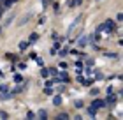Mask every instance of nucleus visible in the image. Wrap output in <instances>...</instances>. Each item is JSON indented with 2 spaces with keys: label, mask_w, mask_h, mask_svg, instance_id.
I'll return each instance as SVG.
<instances>
[{
  "label": "nucleus",
  "mask_w": 123,
  "mask_h": 120,
  "mask_svg": "<svg viewBox=\"0 0 123 120\" xmlns=\"http://www.w3.org/2000/svg\"><path fill=\"white\" fill-rule=\"evenodd\" d=\"M12 2H16V0H12Z\"/></svg>",
  "instance_id": "obj_33"
},
{
  "label": "nucleus",
  "mask_w": 123,
  "mask_h": 120,
  "mask_svg": "<svg viewBox=\"0 0 123 120\" xmlns=\"http://www.w3.org/2000/svg\"><path fill=\"white\" fill-rule=\"evenodd\" d=\"M0 79H2V76H0Z\"/></svg>",
  "instance_id": "obj_35"
},
{
  "label": "nucleus",
  "mask_w": 123,
  "mask_h": 120,
  "mask_svg": "<svg viewBox=\"0 0 123 120\" xmlns=\"http://www.w3.org/2000/svg\"><path fill=\"white\" fill-rule=\"evenodd\" d=\"M0 34H2V26H0Z\"/></svg>",
  "instance_id": "obj_31"
},
{
  "label": "nucleus",
  "mask_w": 123,
  "mask_h": 120,
  "mask_svg": "<svg viewBox=\"0 0 123 120\" xmlns=\"http://www.w3.org/2000/svg\"><path fill=\"white\" fill-rule=\"evenodd\" d=\"M58 51H60V44L54 42V44H53V48H51V55H54V53H58Z\"/></svg>",
  "instance_id": "obj_11"
},
{
  "label": "nucleus",
  "mask_w": 123,
  "mask_h": 120,
  "mask_svg": "<svg viewBox=\"0 0 123 120\" xmlns=\"http://www.w3.org/2000/svg\"><path fill=\"white\" fill-rule=\"evenodd\" d=\"M44 94H46V95H53V88L51 87H46V88H44Z\"/></svg>",
  "instance_id": "obj_15"
},
{
  "label": "nucleus",
  "mask_w": 123,
  "mask_h": 120,
  "mask_svg": "<svg viewBox=\"0 0 123 120\" xmlns=\"http://www.w3.org/2000/svg\"><path fill=\"white\" fill-rule=\"evenodd\" d=\"M60 67L62 69H67V62H60Z\"/></svg>",
  "instance_id": "obj_29"
},
{
  "label": "nucleus",
  "mask_w": 123,
  "mask_h": 120,
  "mask_svg": "<svg viewBox=\"0 0 123 120\" xmlns=\"http://www.w3.org/2000/svg\"><path fill=\"white\" fill-rule=\"evenodd\" d=\"M86 65H88V67H92V65H93V60L88 58V60H86Z\"/></svg>",
  "instance_id": "obj_27"
},
{
  "label": "nucleus",
  "mask_w": 123,
  "mask_h": 120,
  "mask_svg": "<svg viewBox=\"0 0 123 120\" xmlns=\"http://www.w3.org/2000/svg\"><path fill=\"white\" fill-rule=\"evenodd\" d=\"M76 69H77V71L83 69V60H77V62H76Z\"/></svg>",
  "instance_id": "obj_19"
},
{
  "label": "nucleus",
  "mask_w": 123,
  "mask_h": 120,
  "mask_svg": "<svg viewBox=\"0 0 123 120\" xmlns=\"http://www.w3.org/2000/svg\"><path fill=\"white\" fill-rule=\"evenodd\" d=\"M81 4H83V0H69L67 5H69V7H79Z\"/></svg>",
  "instance_id": "obj_6"
},
{
  "label": "nucleus",
  "mask_w": 123,
  "mask_h": 120,
  "mask_svg": "<svg viewBox=\"0 0 123 120\" xmlns=\"http://www.w3.org/2000/svg\"><path fill=\"white\" fill-rule=\"evenodd\" d=\"M93 76H95V79H102V78H104V76H102V73H100V71H97V73H95Z\"/></svg>",
  "instance_id": "obj_22"
},
{
  "label": "nucleus",
  "mask_w": 123,
  "mask_h": 120,
  "mask_svg": "<svg viewBox=\"0 0 123 120\" xmlns=\"http://www.w3.org/2000/svg\"><path fill=\"white\" fill-rule=\"evenodd\" d=\"M37 65H39V67H42V65H44V60H42V58H37Z\"/></svg>",
  "instance_id": "obj_26"
},
{
  "label": "nucleus",
  "mask_w": 123,
  "mask_h": 120,
  "mask_svg": "<svg viewBox=\"0 0 123 120\" xmlns=\"http://www.w3.org/2000/svg\"><path fill=\"white\" fill-rule=\"evenodd\" d=\"M56 118H58V120H67V118H69V115H67V113H60Z\"/></svg>",
  "instance_id": "obj_17"
},
{
  "label": "nucleus",
  "mask_w": 123,
  "mask_h": 120,
  "mask_svg": "<svg viewBox=\"0 0 123 120\" xmlns=\"http://www.w3.org/2000/svg\"><path fill=\"white\" fill-rule=\"evenodd\" d=\"M48 74H49V69H42L40 71V76L42 78H48Z\"/></svg>",
  "instance_id": "obj_20"
},
{
  "label": "nucleus",
  "mask_w": 123,
  "mask_h": 120,
  "mask_svg": "<svg viewBox=\"0 0 123 120\" xmlns=\"http://www.w3.org/2000/svg\"><path fill=\"white\" fill-rule=\"evenodd\" d=\"M83 26V16H77L74 21L69 25V28H67V35L69 37H72V35H76L77 32H79V28Z\"/></svg>",
  "instance_id": "obj_1"
},
{
  "label": "nucleus",
  "mask_w": 123,
  "mask_h": 120,
  "mask_svg": "<svg viewBox=\"0 0 123 120\" xmlns=\"http://www.w3.org/2000/svg\"><path fill=\"white\" fill-rule=\"evenodd\" d=\"M74 106H76V108H83V101H76Z\"/></svg>",
  "instance_id": "obj_25"
},
{
  "label": "nucleus",
  "mask_w": 123,
  "mask_h": 120,
  "mask_svg": "<svg viewBox=\"0 0 123 120\" xmlns=\"http://www.w3.org/2000/svg\"><path fill=\"white\" fill-rule=\"evenodd\" d=\"M37 117H39L40 120H46V117H48L46 110H39V111H37Z\"/></svg>",
  "instance_id": "obj_8"
},
{
  "label": "nucleus",
  "mask_w": 123,
  "mask_h": 120,
  "mask_svg": "<svg viewBox=\"0 0 123 120\" xmlns=\"http://www.w3.org/2000/svg\"><path fill=\"white\" fill-rule=\"evenodd\" d=\"M116 103V95H113V94H109V97L106 99V104H114Z\"/></svg>",
  "instance_id": "obj_7"
},
{
  "label": "nucleus",
  "mask_w": 123,
  "mask_h": 120,
  "mask_svg": "<svg viewBox=\"0 0 123 120\" xmlns=\"http://www.w3.org/2000/svg\"><path fill=\"white\" fill-rule=\"evenodd\" d=\"M23 88H25V85H20V87H16L14 90H12V94H20V92H23Z\"/></svg>",
  "instance_id": "obj_13"
},
{
  "label": "nucleus",
  "mask_w": 123,
  "mask_h": 120,
  "mask_svg": "<svg viewBox=\"0 0 123 120\" xmlns=\"http://www.w3.org/2000/svg\"><path fill=\"white\" fill-rule=\"evenodd\" d=\"M11 4H12V0H4V5H2V7L7 9V7H11Z\"/></svg>",
  "instance_id": "obj_21"
},
{
  "label": "nucleus",
  "mask_w": 123,
  "mask_h": 120,
  "mask_svg": "<svg viewBox=\"0 0 123 120\" xmlns=\"http://www.w3.org/2000/svg\"><path fill=\"white\" fill-rule=\"evenodd\" d=\"M4 92H9V85H0V94H4Z\"/></svg>",
  "instance_id": "obj_16"
},
{
  "label": "nucleus",
  "mask_w": 123,
  "mask_h": 120,
  "mask_svg": "<svg viewBox=\"0 0 123 120\" xmlns=\"http://www.w3.org/2000/svg\"><path fill=\"white\" fill-rule=\"evenodd\" d=\"M49 73H51L53 76H56V74H58V71H56V69H49Z\"/></svg>",
  "instance_id": "obj_28"
},
{
  "label": "nucleus",
  "mask_w": 123,
  "mask_h": 120,
  "mask_svg": "<svg viewBox=\"0 0 123 120\" xmlns=\"http://www.w3.org/2000/svg\"><path fill=\"white\" fill-rule=\"evenodd\" d=\"M26 118L34 120V118H35V113H34V111H28V113H26Z\"/></svg>",
  "instance_id": "obj_23"
},
{
  "label": "nucleus",
  "mask_w": 123,
  "mask_h": 120,
  "mask_svg": "<svg viewBox=\"0 0 123 120\" xmlns=\"http://www.w3.org/2000/svg\"><path fill=\"white\" fill-rule=\"evenodd\" d=\"M113 30H114V21H113V20L104 21V32H106V34H111Z\"/></svg>",
  "instance_id": "obj_2"
},
{
  "label": "nucleus",
  "mask_w": 123,
  "mask_h": 120,
  "mask_svg": "<svg viewBox=\"0 0 123 120\" xmlns=\"http://www.w3.org/2000/svg\"><path fill=\"white\" fill-rule=\"evenodd\" d=\"M104 106H106V103H104V101H100V99H95L93 103H92V108H93V110H100V108H104Z\"/></svg>",
  "instance_id": "obj_4"
},
{
  "label": "nucleus",
  "mask_w": 123,
  "mask_h": 120,
  "mask_svg": "<svg viewBox=\"0 0 123 120\" xmlns=\"http://www.w3.org/2000/svg\"><path fill=\"white\" fill-rule=\"evenodd\" d=\"M53 83H54V81H53V79H48V81H46V87H51V85H53Z\"/></svg>",
  "instance_id": "obj_30"
},
{
  "label": "nucleus",
  "mask_w": 123,
  "mask_h": 120,
  "mask_svg": "<svg viewBox=\"0 0 123 120\" xmlns=\"http://www.w3.org/2000/svg\"><path fill=\"white\" fill-rule=\"evenodd\" d=\"M42 2H48V0H42Z\"/></svg>",
  "instance_id": "obj_32"
},
{
  "label": "nucleus",
  "mask_w": 123,
  "mask_h": 120,
  "mask_svg": "<svg viewBox=\"0 0 123 120\" xmlns=\"http://www.w3.org/2000/svg\"><path fill=\"white\" fill-rule=\"evenodd\" d=\"M97 2H100V0H97Z\"/></svg>",
  "instance_id": "obj_34"
},
{
  "label": "nucleus",
  "mask_w": 123,
  "mask_h": 120,
  "mask_svg": "<svg viewBox=\"0 0 123 120\" xmlns=\"http://www.w3.org/2000/svg\"><path fill=\"white\" fill-rule=\"evenodd\" d=\"M28 46H30V42H28V41H21V42H20V51H25Z\"/></svg>",
  "instance_id": "obj_9"
},
{
  "label": "nucleus",
  "mask_w": 123,
  "mask_h": 120,
  "mask_svg": "<svg viewBox=\"0 0 123 120\" xmlns=\"http://www.w3.org/2000/svg\"><path fill=\"white\" fill-rule=\"evenodd\" d=\"M90 94H92V95H98V88H92V90H90Z\"/></svg>",
  "instance_id": "obj_24"
},
{
  "label": "nucleus",
  "mask_w": 123,
  "mask_h": 120,
  "mask_svg": "<svg viewBox=\"0 0 123 120\" xmlns=\"http://www.w3.org/2000/svg\"><path fill=\"white\" fill-rule=\"evenodd\" d=\"M104 57H107V58H118L116 53H104Z\"/></svg>",
  "instance_id": "obj_18"
},
{
  "label": "nucleus",
  "mask_w": 123,
  "mask_h": 120,
  "mask_svg": "<svg viewBox=\"0 0 123 120\" xmlns=\"http://www.w3.org/2000/svg\"><path fill=\"white\" fill-rule=\"evenodd\" d=\"M53 104H54V106H60V104H62V97H60V95H54V97H53Z\"/></svg>",
  "instance_id": "obj_10"
},
{
  "label": "nucleus",
  "mask_w": 123,
  "mask_h": 120,
  "mask_svg": "<svg viewBox=\"0 0 123 120\" xmlns=\"http://www.w3.org/2000/svg\"><path fill=\"white\" fill-rule=\"evenodd\" d=\"M54 79H58V81H63V83H65V81H69V74H67V73H58L56 76H54Z\"/></svg>",
  "instance_id": "obj_5"
},
{
  "label": "nucleus",
  "mask_w": 123,
  "mask_h": 120,
  "mask_svg": "<svg viewBox=\"0 0 123 120\" xmlns=\"http://www.w3.org/2000/svg\"><path fill=\"white\" fill-rule=\"evenodd\" d=\"M88 41H90L88 35H81V37L77 39V46H79V48H84L86 44H88Z\"/></svg>",
  "instance_id": "obj_3"
},
{
  "label": "nucleus",
  "mask_w": 123,
  "mask_h": 120,
  "mask_svg": "<svg viewBox=\"0 0 123 120\" xmlns=\"http://www.w3.org/2000/svg\"><path fill=\"white\" fill-rule=\"evenodd\" d=\"M37 39H39V34H32V35H30V41H28V42H35Z\"/></svg>",
  "instance_id": "obj_14"
},
{
  "label": "nucleus",
  "mask_w": 123,
  "mask_h": 120,
  "mask_svg": "<svg viewBox=\"0 0 123 120\" xmlns=\"http://www.w3.org/2000/svg\"><path fill=\"white\" fill-rule=\"evenodd\" d=\"M14 81H16V83H21V81H23V76H21L20 73H16V74H14Z\"/></svg>",
  "instance_id": "obj_12"
}]
</instances>
